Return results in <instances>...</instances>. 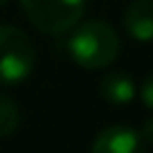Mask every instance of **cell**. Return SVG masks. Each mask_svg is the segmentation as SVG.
Segmentation results:
<instances>
[{"instance_id":"cell-10","label":"cell","mask_w":153,"mask_h":153,"mask_svg":"<svg viewBox=\"0 0 153 153\" xmlns=\"http://www.w3.org/2000/svg\"><path fill=\"white\" fill-rule=\"evenodd\" d=\"M5 2H7V0H0V5H5Z\"/></svg>"},{"instance_id":"cell-8","label":"cell","mask_w":153,"mask_h":153,"mask_svg":"<svg viewBox=\"0 0 153 153\" xmlns=\"http://www.w3.org/2000/svg\"><path fill=\"white\" fill-rule=\"evenodd\" d=\"M140 97H142V101L153 110V72L146 74V79L142 81V86H140Z\"/></svg>"},{"instance_id":"cell-3","label":"cell","mask_w":153,"mask_h":153,"mask_svg":"<svg viewBox=\"0 0 153 153\" xmlns=\"http://www.w3.org/2000/svg\"><path fill=\"white\" fill-rule=\"evenodd\" d=\"M36 50L29 36L14 25H0V86H16L32 74Z\"/></svg>"},{"instance_id":"cell-7","label":"cell","mask_w":153,"mask_h":153,"mask_svg":"<svg viewBox=\"0 0 153 153\" xmlns=\"http://www.w3.org/2000/svg\"><path fill=\"white\" fill-rule=\"evenodd\" d=\"M20 124V110L11 97L0 95V137H9Z\"/></svg>"},{"instance_id":"cell-2","label":"cell","mask_w":153,"mask_h":153,"mask_svg":"<svg viewBox=\"0 0 153 153\" xmlns=\"http://www.w3.org/2000/svg\"><path fill=\"white\" fill-rule=\"evenodd\" d=\"M20 7L38 32L65 36L81 23L86 0H20Z\"/></svg>"},{"instance_id":"cell-4","label":"cell","mask_w":153,"mask_h":153,"mask_svg":"<svg viewBox=\"0 0 153 153\" xmlns=\"http://www.w3.org/2000/svg\"><path fill=\"white\" fill-rule=\"evenodd\" d=\"M142 135L135 128L124 124H115L99 131L92 142V153H144Z\"/></svg>"},{"instance_id":"cell-9","label":"cell","mask_w":153,"mask_h":153,"mask_svg":"<svg viewBox=\"0 0 153 153\" xmlns=\"http://www.w3.org/2000/svg\"><path fill=\"white\" fill-rule=\"evenodd\" d=\"M140 135H142L144 144H153V117L144 122V126H142V133H140Z\"/></svg>"},{"instance_id":"cell-5","label":"cell","mask_w":153,"mask_h":153,"mask_svg":"<svg viewBox=\"0 0 153 153\" xmlns=\"http://www.w3.org/2000/svg\"><path fill=\"white\" fill-rule=\"evenodd\" d=\"M124 29L135 41H153V0H133L126 7Z\"/></svg>"},{"instance_id":"cell-1","label":"cell","mask_w":153,"mask_h":153,"mask_svg":"<svg viewBox=\"0 0 153 153\" xmlns=\"http://www.w3.org/2000/svg\"><path fill=\"white\" fill-rule=\"evenodd\" d=\"M120 36L106 20H86L70 29L68 52L76 65L86 70L108 68L120 56Z\"/></svg>"},{"instance_id":"cell-6","label":"cell","mask_w":153,"mask_h":153,"mask_svg":"<svg viewBox=\"0 0 153 153\" xmlns=\"http://www.w3.org/2000/svg\"><path fill=\"white\" fill-rule=\"evenodd\" d=\"M135 92H137L135 90V81L124 72H108V74L101 76L99 95L108 104H115V106L131 104L135 99Z\"/></svg>"}]
</instances>
